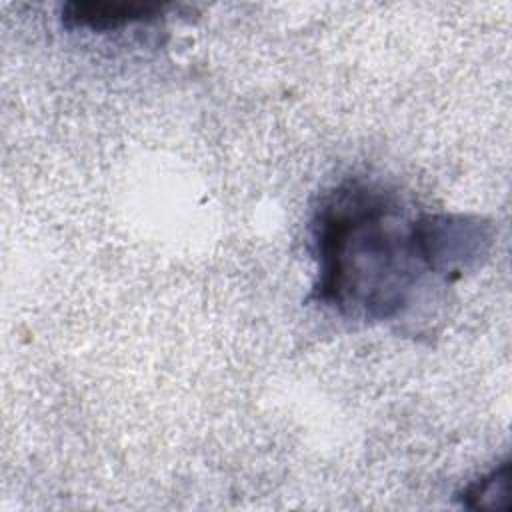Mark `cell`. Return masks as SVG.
I'll return each mask as SVG.
<instances>
[{"instance_id": "cell-1", "label": "cell", "mask_w": 512, "mask_h": 512, "mask_svg": "<svg viewBox=\"0 0 512 512\" xmlns=\"http://www.w3.org/2000/svg\"><path fill=\"white\" fill-rule=\"evenodd\" d=\"M318 276L312 298L346 318L402 314L424 274H434L422 214L410 216L384 186L346 180L316 208Z\"/></svg>"}, {"instance_id": "cell-2", "label": "cell", "mask_w": 512, "mask_h": 512, "mask_svg": "<svg viewBox=\"0 0 512 512\" xmlns=\"http://www.w3.org/2000/svg\"><path fill=\"white\" fill-rule=\"evenodd\" d=\"M164 4L136 2H72L64 6V24L70 28H90L96 32L116 30L136 22H150L162 16Z\"/></svg>"}, {"instance_id": "cell-3", "label": "cell", "mask_w": 512, "mask_h": 512, "mask_svg": "<svg viewBox=\"0 0 512 512\" xmlns=\"http://www.w3.org/2000/svg\"><path fill=\"white\" fill-rule=\"evenodd\" d=\"M508 482H510V464L502 462L494 468L488 476H482L474 484H470L462 492V502L468 508H496V496H508Z\"/></svg>"}]
</instances>
